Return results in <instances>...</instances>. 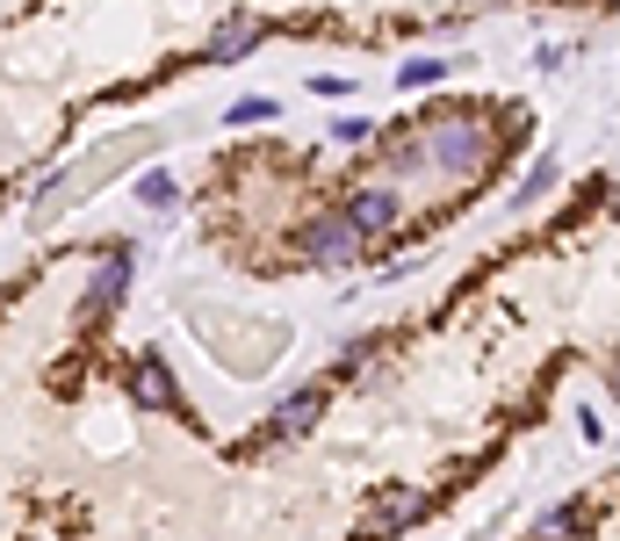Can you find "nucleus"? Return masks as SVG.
Returning <instances> with one entry per match:
<instances>
[{"instance_id": "nucleus-1", "label": "nucleus", "mask_w": 620, "mask_h": 541, "mask_svg": "<svg viewBox=\"0 0 620 541\" xmlns=\"http://www.w3.org/2000/svg\"><path fill=\"white\" fill-rule=\"evenodd\" d=\"M418 145L433 152V166L440 174H483L491 159H498V138L483 130V116H433L426 130H418Z\"/></svg>"}, {"instance_id": "nucleus-2", "label": "nucleus", "mask_w": 620, "mask_h": 541, "mask_svg": "<svg viewBox=\"0 0 620 541\" xmlns=\"http://www.w3.org/2000/svg\"><path fill=\"white\" fill-rule=\"evenodd\" d=\"M296 245H303L310 267H354L368 253V239L346 225V217H318V225H303V239H296Z\"/></svg>"}, {"instance_id": "nucleus-3", "label": "nucleus", "mask_w": 620, "mask_h": 541, "mask_svg": "<svg viewBox=\"0 0 620 541\" xmlns=\"http://www.w3.org/2000/svg\"><path fill=\"white\" fill-rule=\"evenodd\" d=\"M426 513H433L426 491H382V506L361 513V541H390V534H404L412 520H426Z\"/></svg>"}, {"instance_id": "nucleus-4", "label": "nucleus", "mask_w": 620, "mask_h": 541, "mask_svg": "<svg viewBox=\"0 0 620 541\" xmlns=\"http://www.w3.org/2000/svg\"><path fill=\"white\" fill-rule=\"evenodd\" d=\"M130 289V253H108L102 267H94V281H87V297H80V318H102V311H116V297Z\"/></svg>"}, {"instance_id": "nucleus-5", "label": "nucleus", "mask_w": 620, "mask_h": 541, "mask_svg": "<svg viewBox=\"0 0 620 541\" xmlns=\"http://www.w3.org/2000/svg\"><path fill=\"white\" fill-rule=\"evenodd\" d=\"M260 44H267V22H260V15H231L225 30H217V36L203 44V58H209V66H231V58L260 51Z\"/></svg>"}, {"instance_id": "nucleus-6", "label": "nucleus", "mask_w": 620, "mask_h": 541, "mask_svg": "<svg viewBox=\"0 0 620 541\" xmlns=\"http://www.w3.org/2000/svg\"><path fill=\"white\" fill-rule=\"evenodd\" d=\"M340 217L361 231V239H382V231L397 225V195H390V188H361V195H346V210H340Z\"/></svg>"}, {"instance_id": "nucleus-7", "label": "nucleus", "mask_w": 620, "mask_h": 541, "mask_svg": "<svg viewBox=\"0 0 620 541\" xmlns=\"http://www.w3.org/2000/svg\"><path fill=\"white\" fill-rule=\"evenodd\" d=\"M130 398L145 404V412H181V398H173V376L159 354H138V368H130Z\"/></svg>"}, {"instance_id": "nucleus-8", "label": "nucleus", "mask_w": 620, "mask_h": 541, "mask_svg": "<svg viewBox=\"0 0 620 541\" xmlns=\"http://www.w3.org/2000/svg\"><path fill=\"white\" fill-rule=\"evenodd\" d=\"M318 412H325V390H289V398L275 404V426H267V434L275 440H303L310 426H318Z\"/></svg>"}, {"instance_id": "nucleus-9", "label": "nucleus", "mask_w": 620, "mask_h": 541, "mask_svg": "<svg viewBox=\"0 0 620 541\" xmlns=\"http://www.w3.org/2000/svg\"><path fill=\"white\" fill-rule=\"evenodd\" d=\"M577 520H585V498H570V506H555L549 520H535V541H570Z\"/></svg>"}, {"instance_id": "nucleus-10", "label": "nucleus", "mask_w": 620, "mask_h": 541, "mask_svg": "<svg viewBox=\"0 0 620 541\" xmlns=\"http://www.w3.org/2000/svg\"><path fill=\"white\" fill-rule=\"evenodd\" d=\"M138 203H145V210H167V203H173V174H159V166H152V174H138Z\"/></svg>"}, {"instance_id": "nucleus-11", "label": "nucleus", "mask_w": 620, "mask_h": 541, "mask_svg": "<svg viewBox=\"0 0 620 541\" xmlns=\"http://www.w3.org/2000/svg\"><path fill=\"white\" fill-rule=\"evenodd\" d=\"M397 80H404V88H433V80H448V66H440V58H412Z\"/></svg>"}, {"instance_id": "nucleus-12", "label": "nucleus", "mask_w": 620, "mask_h": 541, "mask_svg": "<svg viewBox=\"0 0 620 541\" xmlns=\"http://www.w3.org/2000/svg\"><path fill=\"white\" fill-rule=\"evenodd\" d=\"M310 94H318V102H346L354 80H340V72H310Z\"/></svg>"}, {"instance_id": "nucleus-13", "label": "nucleus", "mask_w": 620, "mask_h": 541, "mask_svg": "<svg viewBox=\"0 0 620 541\" xmlns=\"http://www.w3.org/2000/svg\"><path fill=\"white\" fill-rule=\"evenodd\" d=\"M275 116V102L267 94H253V102H231V123H267Z\"/></svg>"}, {"instance_id": "nucleus-14", "label": "nucleus", "mask_w": 620, "mask_h": 541, "mask_svg": "<svg viewBox=\"0 0 620 541\" xmlns=\"http://www.w3.org/2000/svg\"><path fill=\"white\" fill-rule=\"evenodd\" d=\"M332 138H346V145H368V138H376V123H361V116H340V130H332Z\"/></svg>"}, {"instance_id": "nucleus-15", "label": "nucleus", "mask_w": 620, "mask_h": 541, "mask_svg": "<svg viewBox=\"0 0 620 541\" xmlns=\"http://www.w3.org/2000/svg\"><path fill=\"white\" fill-rule=\"evenodd\" d=\"M606 210H613V217H620V181H613V188H606Z\"/></svg>"}, {"instance_id": "nucleus-16", "label": "nucleus", "mask_w": 620, "mask_h": 541, "mask_svg": "<svg viewBox=\"0 0 620 541\" xmlns=\"http://www.w3.org/2000/svg\"><path fill=\"white\" fill-rule=\"evenodd\" d=\"M613 398H620V376H613Z\"/></svg>"}]
</instances>
